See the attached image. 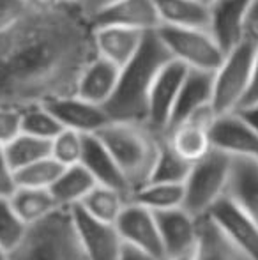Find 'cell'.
I'll return each mask as SVG.
<instances>
[{
  "mask_svg": "<svg viewBox=\"0 0 258 260\" xmlns=\"http://www.w3.org/2000/svg\"><path fill=\"white\" fill-rule=\"evenodd\" d=\"M94 57V27L80 7L28 13L0 36V105L27 108L76 96Z\"/></svg>",
  "mask_w": 258,
  "mask_h": 260,
  "instance_id": "cell-1",
  "label": "cell"
},
{
  "mask_svg": "<svg viewBox=\"0 0 258 260\" xmlns=\"http://www.w3.org/2000/svg\"><path fill=\"white\" fill-rule=\"evenodd\" d=\"M168 60H172V57L158 32H149L140 52L126 68L121 69L117 90L110 103L104 106L112 120L147 124L151 89L158 73Z\"/></svg>",
  "mask_w": 258,
  "mask_h": 260,
  "instance_id": "cell-2",
  "label": "cell"
},
{
  "mask_svg": "<svg viewBox=\"0 0 258 260\" xmlns=\"http://www.w3.org/2000/svg\"><path fill=\"white\" fill-rule=\"evenodd\" d=\"M96 137L117 161L131 193L147 184L158 157L163 135H158L145 122L112 120Z\"/></svg>",
  "mask_w": 258,
  "mask_h": 260,
  "instance_id": "cell-3",
  "label": "cell"
},
{
  "mask_svg": "<svg viewBox=\"0 0 258 260\" xmlns=\"http://www.w3.org/2000/svg\"><path fill=\"white\" fill-rule=\"evenodd\" d=\"M11 260H87L72 209H57L43 221L28 226L23 241L11 251Z\"/></svg>",
  "mask_w": 258,
  "mask_h": 260,
  "instance_id": "cell-4",
  "label": "cell"
},
{
  "mask_svg": "<svg viewBox=\"0 0 258 260\" xmlns=\"http://www.w3.org/2000/svg\"><path fill=\"white\" fill-rule=\"evenodd\" d=\"M258 53V36L248 34L239 45L225 53L212 75V108L217 117L237 113L251 89Z\"/></svg>",
  "mask_w": 258,
  "mask_h": 260,
  "instance_id": "cell-5",
  "label": "cell"
},
{
  "mask_svg": "<svg viewBox=\"0 0 258 260\" xmlns=\"http://www.w3.org/2000/svg\"><path fill=\"white\" fill-rule=\"evenodd\" d=\"M230 168L232 157L217 149H212L191 165L190 175L184 182L182 209L196 219L209 214L210 209L227 195Z\"/></svg>",
  "mask_w": 258,
  "mask_h": 260,
  "instance_id": "cell-6",
  "label": "cell"
},
{
  "mask_svg": "<svg viewBox=\"0 0 258 260\" xmlns=\"http://www.w3.org/2000/svg\"><path fill=\"white\" fill-rule=\"evenodd\" d=\"M156 32L168 50L170 57L191 71L214 75L225 58L223 48L209 28L159 27Z\"/></svg>",
  "mask_w": 258,
  "mask_h": 260,
  "instance_id": "cell-7",
  "label": "cell"
},
{
  "mask_svg": "<svg viewBox=\"0 0 258 260\" xmlns=\"http://www.w3.org/2000/svg\"><path fill=\"white\" fill-rule=\"evenodd\" d=\"M188 73H190V69L186 66L172 58L163 66L161 71L156 76L154 85L151 89V96H149L147 126L158 135L165 137L168 131L173 108H175L177 98H179Z\"/></svg>",
  "mask_w": 258,
  "mask_h": 260,
  "instance_id": "cell-8",
  "label": "cell"
},
{
  "mask_svg": "<svg viewBox=\"0 0 258 260\" xmlns=\"http://www.w3.org/2000/svg\"><path fill=\"white\" fill-rule=\"evenodd\" d=\"M217 115L212 106L198 110L190 119L182 120L175 127L165 135L168 144L182 159L188 163H196L212 151V142H210V129L216 122Z\"/></svg>",
  "mask_w": 258,
  "mask_h": 260,
  "instance_id": "cell-9",
  "label": "cell"
},
{
  "mask_svg": "<svg viewBox=\"0 0 258 260\" xmlns=\"http://www.w3.org/2000/svg\"><path fill=\"white\" fill-rule=\"evenodd\" d=\"M115 226H117L124 244L158 260H165L156 214L147 207L129 200L122 214L119 216Z\"/></svg>",
  "mask_w": 258,
  "mask_h": 260,
  "instance_id": "cell-10",
  "label": "cell"
},
{
  "mask_svg": "<svg viewBox=\"0 0 258 260\" xmlns=\"http://www.w3.org/2000/svg\"><path fill=\"white\" fill-rule=\"evenodd\" d=\"M161 236L165 260L193 257L198 241V221L186 209L177 207L170 211L154 212Z\"/></svg>",
  "mask_w": 258,
  "mask_h": 260,
  "instance_id": "cell-11",
  "label": "cell"
},
{
  "mask_svg": "<svg viewBox=\"0 0 258 260\" xmlns=\"http://www.w3.org/2000/svg\"><path fill=\"white\" fill-rule=\"evenodd\" d=\"M76 232L87 260H121L124 241L117 226L90 218L82 209H72Z\"/></svg>",
  "mask_w": 258,
  "mask_h": 260,
  "instance_id": "cell-12",
  "label": "cell"
},
{
  "mask_svg": "<svg viewBox=\"0 0 258 260\" xmlns=\"http://www.w3.org/2000/svg\"><path fill=\"white\" fill-rule=\"evenodd\" d=\"M221 232L251 260H258V221L248 212L235 206L227 195L219 200L209 214Z\"/></svg>",
  "mask_w": 258,
  "mask_h": 260,
  "instance_id": "cell-13",
  "label": "cell"
},
{
  "mask_svg": "<svg viewBox=\"0 0 258 260\" xmlns=\"http://www.w3.org/2000/svg\"><path fill=\"white\" fill-rule=\"evenodd\" d=\"M212 149L230 157L258 161V133L239 113L217 117L210 129Z\"/></svg>",
  "mask_w": 258,
  "mask_h": 260,
  "instance_id": "cell-14",
  "label": "cell"
},
{
  "mask_svg": "<svg viewBox=\"0 0 258 260\" xmlns=\"http://www.w3.org/2000/svg\"><path fill=\"white\" fill-rule=\"evenodd\" d=\"M251 6L253 0H219L210 9L209 30L225 53L248 36Z\"/></svg>",
  "mask_w": 258,
  "mask_h": 260,
  "instance_id": "cell-15",
  "label": "cell"
},
{
  "mask_svg": "<svg viewBox=\"0 0 258 260\" xmlns=\"http://www.w3.org/2000/svg\"><path fill=\"white\" fill-rule=\"evenodd\" d=\"M57 117L64 129H71L83 137H92L112 122L103 106L92 105L78 96H69L45 105Z\"/></svg>",
  "mask_w": 258,
  "mask_h": 260,
  "instance_id": "cell-16",
  "label": "cell"
},
{
  "mask_svg": "<svg viewBox=\"0 0 258 260\" xmlns=\"http://www.w3.org/2000/svg\"><path fill=\"white\" fill-rule=\"evenodd\" d=\"M90 23L92 27H122L140 32H156L161 27L152 0H119Z\"/></svg>",
  "mask_w": 258,
  "mask_h": 260,
  "instance_id": "cell-17",
  "label": "cell"
},
{
  "mask_svg": "<svg viewBox=\"0 0 258 260\" xmlns=\"http://www.w3.org/2000/svg\"><path fill=\"white\" fill-rule=\"evenodd\" d=\"M147 34L122 27H94L96 55L122 69L140 52Z\"/></svg>",
  "mask_w": 258,
  "mask_h": 260,
  "instance_id": "cell-18",
  "label": "cell"
},
{
  "mask_svg": "<svg viewBox=\"0 0 258 260\" xmlns=\"http://www.w3.org/2000/svg\"><path fill=\"white\" fill-rule=\"evenodd\" d=\"M82 165L85 170L92 175L97 186H104V188H112L115 191L124 193L131 200V188L126 181L124 174L119 168L117 161L110 154L104 144L96 137H85V147H83V157Z\"/></svg>",
  "mask_w": 258,
  "mask_h": 260,
  "instance_id": "cell-19",
  "label": "cell"
},
{
  "mask_svg": "<svg viewBox=\"0 0 258 260\" xmlns=\"http://www.w3.org/2000/svg\"><path fill=\"white\" fill-rule=\"evenodd\" d=\"M119 78H121V69L96 55L80 76L76 96L104 108L117 90Z\"/></svg>",
  "mask_w": 258,
  "mask_h": 260,
  "instance_id": "cell-20",
  "label": "cell"
},
{
  "mask_svg": "<svg viewBox=\"0 0 258 260\" xmlns=\"http://www.w3.org/2000/svg\"><path fill=\"white\" fill-rule=\"evenodd\" d=\"M227 197L258 221V161L232 157Z\"/></svg>",
  "mask_w": 258,
  "mask_h": 260,
  "instance_id": "cell-21",
  "label": "cell"
},
{
  "mask_svg": "<svg viewBox=\"0 0 258 260\" xmlns=\"http://www.w3.org/2000/svg\"><path fill=\"white\" fill-rule=\"evenodd\" d=\"M207 106H212V75L202 71H191L190 69V73H188L186 80L182 83L179 98H177L168 131L172 127H175L177 124H180L182 120L190 119L198 110L207 108Z\"/></svg>",
  "mask_w": 258,
  "mask_h": 260,
  "instance_id": "cell-22",
  "label": "cell"
},
{
  "mask_svg": "<svg viewBox=\"0 0 258 260\" xmlns=\"http://www.w3.org/2000/svg\"><path fill=\"white\" fill-rule=\"evenodd\" d=\"M193 260H251L242 253L209 218L203 216L198 221V241L193 253Z\"/></svg>",
  "mask_w": 258,
  "mask_h": 260,
  "instance_id": "cell-23",
  "label": "cell"
},
{
  "mask_svg": "<svg viewBox=\"0 0 258 260\" xmlns=\"http://www.w3.org/2000/svg\"><path fill=\"white\" fill-rule=\"evenodd\" d=\"M161 27L209 28L210 11L195 0H152Z\"/></svg>",
  "mask_w": 258,
  "mask_h": 260,
  "instance_id": "cell-24",
  "label": "cell"
},
{
  "mask_svg": "<svg viewBox=\"0 0 258 260\" xmlns=\"http://www.w3.org/2000/svg\"><path fill=\"white\" fill-rule=\"evenodd\" d=\"M96 181L85 170L83 165L64 168L60 177L52 186V195L60 209H75L83 202L87 195L96 188Z\"/></svg>",
  "mask_w": 258,
  "mask_h": 260,
  "instance_id": "cell-25",
  "label": "cell"
},
{
  "mask_svg": "<svg viewBox=\"0 0 258 260\" xmlns=\"http://www.w3.org/2000/svg\"><path fill=\"white\" fill-rule=\"evenodd\" d=\"M9 202L16 211V214L28 226L43 221L50 214H53L57 209H60L50 189L16 188V191L9 197Z\"/></svg>",
  "mask_w": 258,
  "mask_h": 260,
  "instance_id": "cell-26",
  "label": "cell"
},
{
  "mask_svg": "<svg viewBox=\"0 0 258 260\" xmlns=\"http://www.w3.org/2000/svg\"><path fill=\"white\" fill-rule=\"evenodd\" d=\"M128 202L129 197H126L124 193L115 191L112 188H104V186H96L83 199L78 209H82L85 214H89L90 218L97 219V221L115 225L124 207L128 206Z\"/></svg>",
  "mask_w": 258,
  "mask_h": 260,
  "instance_id": "cell-27",
  "label": "cell"
},
{
  "mask_svg": "<svg viewBox=\"0 0 258 260\" xmlns=\"http://www.w3.org/2000/svg\"><path fill=\"white\" fill-rule=\"evenodd\" d=\"M131 202L147 207L152 212L170 211L182 207L184 204V184H159L147 182L138 191L133 193Z\"/></svg>",
  "mask_w": 258,
  "mask_h": 260,
  "instance_id": "cell-28",
  "label": "cell"
},
{
  "mask_svg": "<svg viewBox=\"0 0 258 260\" xmlns=\"http://www.w3.org/2000/svg\"><path fill=\"white\" fill-rule=\"evenodd\" d=\"M191 163L182 159L172 145L168 144L165 137L161 138V145H159V152L156 157L154 168L149 182H159V184H184L190 175Z\"/></svg>",
  "mask_w": 258,
  "mask_h": 260,
  "instance_id": "cell-29",
  "label": "cell"
},
{
  "mask_svg": "<svg viewBox=\"0 0 258 260\" xmlns=\"http://www.w3.org/2000/svg\"><path fill=\"white\" fill-rule=\"evenodd\" d=\"M6 156L9 159L14 172L28 167L32 163H38L41 159L52 156V142L41 140V138L28 137V135H18L13 142L4 147Z\"/></svg>",
  "mask_w": 258,
  "mask_h": 260,
  "instance_id": "cell-30",
  "label": "cell"
},
{
  "mask_svg": "<svg viewBox=\"0 0 258 260\" xmlns=\"http://www.w3.org/2000/svg\"><path fill=\"white\" fill-rule=\"evenodd\" d=\"M60 131H64L62 124L50 112L48 106L35 105L21 108V133L23 135L52 142Z\"/></svg>",
  "mask_w": 258,
  "mask_h": 260,
  "instance_id": "cell-31",
  "label": "cell"
},
{
  "mask_svg": "<svg viewBox=\"0 0 258 260\" xmlns=\"http://www.w3.org/2000/svg\"><path fill=\"white\" fill-rule=\"evenodd\" d=\"M64 167L57 163L52 156L41 159L38 163H32L21 170L14 172L16 175V188H35V189H52L57 182Z\"/></svg>",
  "mask_w": 258,
  "mask_h": 260,
  "instance_id": "cell-32",
  "label": "cell"
},
{
  "mask_svg": "<svg viewBox=\"0 0 258 260\" xmlns=\"http://www.w3.org/2000/svg\"><path fill=\"white\" fill-rule=\"evenodd\" d=\"M85 137L76 131L64 129L52 140V157L64 168L82 165Z\"/></svg>",
  "mask_w": 258,
  "mask_h": 260,
  "instance_id": "cell-33",
  "label": "cell"
},
{
  "mask_svg": "<svg viewBox=\"0 0 258 260\" xmlns=\"http://www.w3.org/2000/svg\"><path fill=\"white\" fill-rule=\"evenodd\" d=\"M28 225L16 214L9 199H0V246L13 251L23 241Z\"/></svg>",
  "mask_w": 258,
  "mask_h": 260,
  "instance_id": "cell-34",
  "label": "cell"
},
{
  "mask_svg": "<svg viewBox=\"0 0 258 260\" xmlns=\"http://www.w3.org/2000/svg\"><path fill=\"white\" fill-rule=\"evenodd\" d=\"M18 135H21V108L0 105V145L6 147Z\"/></svg>",
  "mask_w": 258,
  "mask_h": 260,
  "instance_id": "cell-35",
  "label": "cell"
},
{
  "mask_svg": "<svg viewBox=\"0 0 258 260\" xmlns=\"http://www.w3.org/2000/svg\"><path fill=\"white\" fill-rule=\"evenodd\" d=\"M28 13L25 0H0V36L16 27Z\"/></svg>",
  "mask_w": 258,
  "mask_h": 260,
  "instance_id": "cell-36",
  "label": "cell"
},
{
  "mask_svg": "<svg viewBox=\"0 0 258 260\" xmlns=\"http://www.w3.org/2000/svg\"><path fill=\"white\" fill-rule=\"evenodd\" d=\"M16 191V175L11 167L6 151L0 145V199H9Z\"/></svg>",
  "mask_w": 258,
  "mask_h": 260,
  "instance_id": "cell-37",
  "label": "cell"
},
{
  "mask_svg": "<svg viewBox=\"0 0 258 260\" xmlns=\"http://www.w3.org/2000/svg\"><path fill=\"white\" fill-rule=\"evenodd\" d=\"M115 2H119V0H82L80 9H82L83 14L92 21L94 18H97L101 13H104L106 9H110Z\"/></svg>",
  "mask_w": 258,
  "mask_h": 260,
  "instance_id": "cell-38",
  "label": "cell"
},
{
  "mask_svg": "<svg viewBox=\"0 0 258 260\" xmlns=\"http://www.w3.org/2000/svg\"><path fill=\"white\" fill-rule=\"evenodd\" d=\"M30 13H50L60 7V0H25Z\"/></svg>",
  "mask_w": 258,
  "mask_h": 260,
  "instance_id": "cell-39",
  "label": "cell"
},
{
  "mask_svg": "<svg viewBox=\"0 0 258 260\" xmlns=\"http://www.w3.org/2000/svg\"><path fill=\"white\" fill-rule=\"evenodd\" d=\"M239 115L253 127V129L258 133V103L256 105H249V106H244V108L239 110Z\"/></svg>",
  "mask_w": 258,
  "mask_h": 260,
  "instance_id": "cell-40",
  "label": "cell"
},
{
  "mask_svg": "<svg viewBox=\"0 0 258 260\" xmlns=\"http://www.w3.org/2000/svg\"><path fill=\"white\" fill-rule=\"evenodd\" d=\"M258 103V53H256V62H255V75H253V82H251V89H249V94L246 98L244 106H249V105H256Z\"/></svg>",
  "mask_w": 258,
  "mask_h": 260,
  "instance_id": "cell-41",
  "label": "cell"
},
{
  "mask_svg": "<svg viewBox=\"0 0 258 260\" xmlns=\"http://www.w3.org/2000/svg\"><path fill=\"white\" fill-rule=\"evenodd\" d=\"M121 260H158V258H154V257H151V255L143 253V251L134 250V248L124 244V250H122Z\"/></svg>",
  "mask_w": 258,
  "mask_h": 260,
  "instance_id": "cell-42",
  "label": "cell"
},
{
  "mask_svg": "<svg viewBox=\"0 0 258 260\" xmlns=\"http://www.w3.org/2000/svg\"><path fill=\"white\" fill-rule=\"evenodd\" d=\"M248 34H256L258 36V0H253L251 11H249Z\"/></svg>",
  "mask_w": 258,
  "mask_h": 260,
  "instance_id": "cell-43",
  "label": "cell"
},
{
  "mask_svg": "<svg viewBox=\"0 0 258 260\" xmlns=\"http://www.w3.org/2000/svg\"><path fill=\"white\" fill-rule=\"evenodd\" d=\"M195 2H198L200 6H203L205 9H209V11H210L214 6H216L217 2H219V0H195Z\"/></svg>",
  "mask_w": 258,
  "mask_h": 260,
  "instance_id": "cell-44",
  "label": "cell"
},
{
  "mask_svg": "<svg viewBox=\"0 0 258 260\" xmlns=\"http://www.w3.org/2000/svg\"><path fill=\"white\" fill-rule=\"evenodd\" d=\"M82 0H60V6H65V7H80Z\"/></svg>",
  "mask_w": 258,
  "mask_h": 260,
  "instance_id": "cell-45",
  "label": "cell"
},
{
  "mask_svg": "<svg viewBox=\"0 0 258 260\" xmlns=\"http://www.w3.org/2000/svg\"><path fill=\"white\" fill-rule=\"evenodd\" d=\"M0 260H11V251H7L2 246H0Z\"/></svg>",
  "mask_w": 258,
  "mask_h": 260,
  "instance_id": "cell-46",
  "label": "cell"
},
{
  "mask_svg": "<svg viewBox=\"0 0 258 260\" xmlns=\"http://www.w3.org/2000/svg\"><path fill=\"white\" fill-rule=\"evenodd\" d=\"M168 260H193V257H184V258H168Z\"/></svg>",
  "mask_w": 258,
  "mask_h": 260,
  "instance_id": "cell-47",
  "label": "cell"
}]
</instances>
